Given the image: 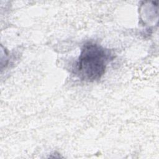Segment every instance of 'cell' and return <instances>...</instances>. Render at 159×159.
<instances>
[{
  "instance_id": "obj_1",
  "label": "cell",
  "mask_w": 159,
  "mask_h": 159,
  "mask_svg": "<svg viewBox=\"0 0 159 159\" xmlns=\"http://www.w3.org/2000/svg\"><path fill=\"white\" fill-rule=\"evenodd\" d=\"M114 57L109 49L98 43L88 42L81 50L75 66V74L82 81H98L104 75L108 63Z\"/></svg>"
}]
</instances>
